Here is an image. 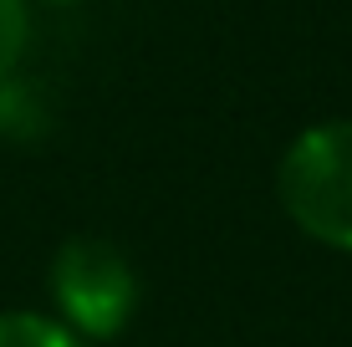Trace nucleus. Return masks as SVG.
Listing matches in <instances>:
<instances>
[{
    "label": "nucleus",
    "mask_w": 352,
    "mask_h": 347,
    "mask_svg": "<svg viewBox=\"0 0 352 347\" xmlns=\"http://www.w3.org/2000/svg\"><path fill=\"white\" fill-rule=\"evenodd\" d=\"M46 286H52V317H62L87 347L123 337L143 302L138 266L128 260L123 245L102 240V235L62 240L46 271Z\"/></svg>",
    "instance_id": "2"
},
{
    "label": "nucleus",
    "mask_w": 352,
    "mask_h": 347,
    "mask_svg": "<svg viewBox=\"0 0 352 347\" xmlns=\"http://www.w3.org/2000/svg\"><path fill=\"white\" fill-rule=\"evenodd\" d=\"M0 347H87V342L52 312L10 306V312H0Z\"/></svg>",
    "instance_id": "3"
},
{
    "label": "nucleus",
    "mask_w": 352,
    "mask_h": 347,
    "mask_svg": "<svg viewBox=\"0 0 352 347\" xmlns=\"http://www.w3.org/2000/svg\"><path fill=\"white\" fill-rule=\"evenodd\" d=\"M41 5H77V0H41Z\"/></svg>",
    "instance_id": "5"
},
{
    "label": "nucleus",
    "mask_w": 352,
    "mask_h": 347,
    "mask_svg": "<svg viewBox=\"0 0 352 347\" xmlns=\"http://www.w3.org/2000/svg\"><path fill=\"white\" fill-rule=\"evenodd\" d=\"M276 199L307 240L352 256V117H322L286 143Z\"/></svg>",
    "instance_id": "1"
},
{
    "label": "nucleus",
    "mask_w": 352,
    "mask_h": 347,
    "mask_svg": "<svg viewBox=\"0 0 352 347\" xmlns=\"http://www.w3.org/2000/svg\"><path fill=\"white\" fill-rule=\"evenodd\" d=\"M31 46V0H0V82L16 77Z\"/></svg>",
    "instance_id": "4"
}]
</instances>
